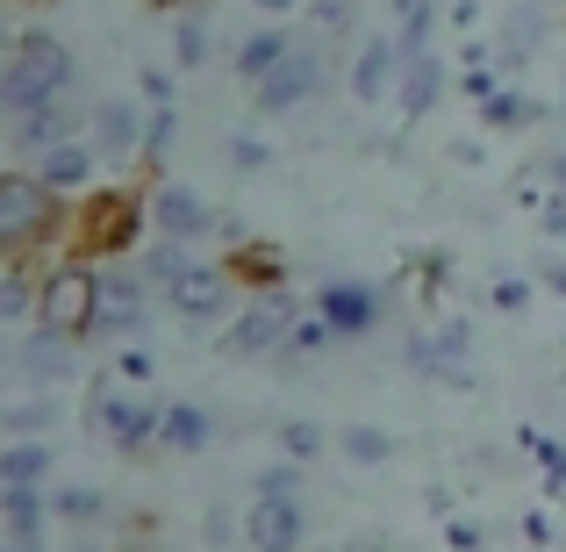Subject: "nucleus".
Segmentation results:
<instances>
[{
	"label": "nucleus",
	"mask_w": 566,
	"mask_h": 552,
	"mask_svg": "<svg viewBox=\"0 0 566 552\" xmlns=\"http://www.w3.org/2000/svg\"><path fill=\"white\" fill-rule=\"evenodd\" d=\"M72 86V51L57 37H14V58L0 65V108L36 115L43 101H65Z\"/></svg>",
	"instance_id": "1"
},
{
	"label": "nucleus",
	"mask_w": 566,
	"mask_h": 552,
	"mask_svg": "<svg viewBox=\"0 0 566 552\" xmlns=\"http://www.w3.org/2000/svg\"><path fill=\"white\" fill-rule=\"evenodd\" d=\"M86 424H94L123 459H144V452L158 445V424H166V409H158L144 387L101 381V387H94V402H86Z\"/></svg>",
	"instance_id": "2"
},
{
	"label": "nucleus",
	"mask_w": 566,
	"mask_h": 552,
	"mask_svg": "<svg viewBox=\"0 0 566 552\" xmlns=\"http://www.w3.org/2000/svg\"><path fill=\"white\" fill-rule=\"evenodd\" d=\"M57 237V194L29 173H0V259H29Z\"/></svg>",
	"instance_id": "3"
},
{
	"label": "nucleus",
	"mask_w": 566,
	"mask_h": 552,
	"mask_svg": "<svg viewBox=\"0 0 566 552\" xmlns=\"http://www.w3.org/2000/svg\"><path fill=\"white\" fill-rule=\"evenodd\" d=\"M94 316H101V273L80 259L51 265V273L36 280V323L57 337H94Z\"/></svg>",
	"instance_id": "4"
},
{
	"label": "nucleus",
	"mask_w": 566,
	"mask_h": 552,
	"mask_svg": "<svg viewBox=\"0 0 566 552\" xmlns=\"http://www.w3.org/2000/svg\"><path fill=\"white\" fill-rule=\"evenodd\" d=\"M144 230V208L129 201V194H94L80 216V251H94V259H123L129 244H137Z\"/></svg>",
	"instance_id": "5"
},
{
	"label": "nucleus",
	"mask_w": 566,
	"mask_h": 552,
	"mask_svg": "<svg viewBox=\"0 0 566 552\" xmlns=\"http://www.w3.org/2000/svg\"><path fill=\"white\" fill-rule=\"evenodd\" d=\"M287 331H294L287 302H280V294H265V302H251L244 316L230 323L222 352H230V360H265V352H280V345H287Z\"/></svg>",
	"instance_id": "6"
},
{
	"label": "nucleus",
	"mask_w": 566,
	"mask_h": 552,
	"mask_svg": "<svg viewBox=\"0 0 566 552\" xmlns=\"http://www.w3.org/2000/svg\"><path fill=\"white\" fill-rule=\"evenodd\" d=\"M144 309H151V280L144 273H101V316H94V337H129L144 331Z\"/></svg>",
	"instance_id": "7"
},
{
	"label": "nucleus",
	"mask_w": 566,
	"mask_h": 552,
	"mask_svg": "<svg viewBox=\"0 0 566 552\" xmlns=\"http://www.w3.org/2000/svg\"><path fill=\"white\" fill-rule=\"evenodd\" d=\"M151 230H158V237H172V244H193V237L216 230V216H208V201H201L193 187L158 180V187H151Z\"/></svg>",
	"instance_id": "8"
},
{
	"label": "nucleus",
	"mask_w": 566,
	"mask_h": 552,
	"mask_svg": "<svg viewBox=\"0 0 566 552\" xmlns=\"http://www.w3.org/2000/svg\"><path fill=\"white\" fill-rule=\"evenodd\" d=\"M316 316L331 323L337 337H366L380 323V288H366V280H331V288L316 294Z\"/></svg>",
	"instance_id": "9"
},
{
	"label": "nucleus",
	"mask_w": 566,
	"mask_h": 552,
	"mask_svg": "<svg viewBox=\"0 0 566 552\" xmlns=\"http://www.w3.org/2000/svg\"><path fill=\"white\" fill-rule=\"evenodd\" d=\"M86 129H94V152H108V158H129V152H144V137H151V108H137V101H101L94 115H86Z\"/></svg>",
	"instance_id": "10"
},
{
	"label": "nucleus",
	"mask_w": 566,
	"mask_h": 552,
	"mask_svg": "<svg viewBox=\"0 0 566 552\" xmlns=\"http://www.w3.org/2000/svg\"><path fill=\"white\" fill-rule=\"evenodd\" d=\"M230 288H237V280H230V265H208V259H193V265H187V280L166 294V302L180 309L187 323H216L222 309H230Z\"/></svg>",
	"instance_id": "11"
},
{
	"label": "nucleus",
	"mask_w": 566,
	"mask_h": 552,
	"mask_svg": "<svg viewBox=\"0 0 566 552\" xmlns=\"http://www.w3.org/2000/svg\"><path fill=\"white\" fill-rule=\"evenodd\" d=\"M467 352H473L467 323H444L438 337H409V366L430 373V381H444V387H467Z\"/></svg>",
	"instance_id": "12"
},
{
	"label": "nucleus",
	"mask_w": 566,
	"mask_h": 552,
	"mask_svg": "<svg viewBox=\"0 0 566 552\" xmlns=\"http://www.w3.org/2000/svg\"><path fill=\"white\" fill-rule=\"evenodd\" d=\"M244 539H251V552H302V539H308L302 502L259 496V502H251V517H244Z\"/></svg>",
	"instance_id": "13"
},
{
	"label": "nucleus",
	"mask_w": 566,
	"mask_h": 552,
	"mask_svg": "<svg viewBox=\"0 0 566 552\" xmlns=\"http://www.w3.org/2000/svg\"><path fill=\"white\" fill-rule=\"evenodd\" d=\"M316 86H323V58L316 51H287V58H280V72L259 86V108L265 115H287V108H302Z\"/></svg>",
	"instance_id": "14"
},
{
	"label": "nucleus",
	"mask_w": 566,
	"mask_h": 552,
	"mask_svg": "<svg viewBox=\"0 0 566 552\" xmlns=\"http://www.w3.org/2000/svg\"><path fill=\"white\" fill-rule=\"evenodd\" d=\"M438 94H444V58H438V51H416V58H401V86H395L401 115H409V123H423V115L438 108Z\"/></svg>",
	"instance_id": "15"
},
{
	"label": "nucleus",
	"mask_w": 566,
	"mask_h": 552,
	"mask_svg": "<svg viewBox=\"0 0 566 552\" xmlns=\"http://www.w3.org/2000/svg\"><path fill=\"white\" fill-rule=\"evenodd\" d=\"M395 80H401V43L395 37L359 43V58H352V94H359V101H387Z\"/></svg>",
	"instance_id": "16"
},
{
	"label": "nucleus",
	"mask_w": 566,
	"mask_h": 552,
	"mask_svg": "<svg viewBox=\"0 0 566 552\" xmlns=\"http://www.w3.org/2000/svg\"><path fill=\"white\" fill-rule=\"evenodd\" d=\"M72 129H80V115H72L65 101H43L36 115H14V144H22V152H57V144H80Z\"/></svg>",
	"instance_id": "17"
},
{
	"label": "nucleus",
	"mask_w": 566,
	"mask_h": 552,
	"mask_svg": "<svg viewBox=\"0 0 566 552\" xmlns=\"http://www.w3.org/2000/svg\"><path fill=\"white\" fill-rule=\"evenodd\" d=\"M0 517H8L14 545L43 552V517H51V496H43V488H0Z\"/></svg>",
	"instance_id": "18"
},
{
	"label": "nucleus",
	"mask_w": 566,
	"mask_h": 552,
	"mask_svg": "<svg viewBox=\"0 0 566 552\" xmlns=\"http://www.w3.org/2000/svg\"><path fill=\"white\" fill-rule=\"evenodd\" d=\"M545 43V8H531V0H516L510 22H502L495 37V65H531V51Z\"/></svg>",
	"instance_id": "19"
},
{
	"label": "nucleus",
	"mask_w": 566,
	"mask_h": 552,
	"mask_svg": "<svg viewBox=\"0 0 566 552\" xmlns=\"http://www.w3.org/2000/svg\"><path fill=\"white\" fill-rule=\"evenodd\" d=\"M36 180L51 194H86V180H94V144H57V152H43Z\"/></svg>",
	"instance_id": "20"
},
{
	"label": "nucleus",
	"mask_w": 566,
	"mask_h": 552,
	"mask_svg": "<svg viewBox=\"0 0 566 552\" xmlns=\"http://www.w3.org/2000/svg\"><path fill=\"white\" fill-rule=\"evenodd\" d=\"M80 366V337H57V331H36L22 345V373L29 381H65V373Z\"/></svg>",
	"instance_id": "21"
},
{
	"label": "nucleus",
	"mask_w": 566,
	"mask_h": 552,
	"mask_svg": "<svg viewBox=\"0 0 566 552\" xmlns=\"http://www.w3.org/2000/svg\"><path fill=\"white\" fill-rule=\"evenodd\" d=\"M287 51H294V43L280 37V29H259V37H244V43H237V80L259 94V86L280 72V58H287Z\"/></svg>",
	"instance_id": "22"
},
{
	"label": "nucleus",
	"mask_w": 566,
	"mask_h": 552,
	"mask_svg": "<svg viewBox=\"0 0 566 552\" xmlns=\"http://www.w3.org/2000/svg\"><path fill=\"white\" fill-rule=\"evenodd\" d=\"M208 430H216V424H208V409H201V402H172V409H166V424H158V445H166V452H201V445H208Z\"/></svg>",
	"instance_id": "23"
},
{
	"label": "nucleus",
	"mask_w": 566,
	"mask_h": 552,
	"mask_svg": "<svg viewBox=\"0 0 566 552\" xmlns=\"http://www.w3.org/2000/svg\"><path fill=\"white\" fill-rule=\"evenodd\" d=\"M43 473H51V452H43L36 438H22V445L0 452V488H43Z\"/></svg>",
	"instance_id": "24"
},
{
	"label": "nucleus",
	"mask_w": 566,
	"mask_h": 552,
	"mask_svg": "<svg viewBox=\"0 0 566 552\" xmlns=\"http://www.w3.org/2000/svg\"><path fill=\"white\" fill-rule=\"evenodd\" d=\"M230 280H244V288H259V294H280V251L273 244H237Z\"/></svg>",
	"instance_id": "25"
},
{
	"label": "nucleus",
	"mask_w": 566,
	"mask_h": 552,
	"mask_svg": "<svg viewBox=\"0 0 566 552\" xmlns=\"http://www.w3.org/2000/svg\"><path fill=\"white\" fill-rule=\"evenodd\" d=\"M187 265H193V251H187V244H172V237H158V244L144 251V280H151V288H166V294L187 280Z\"/></svg>",
	"instance_id": "26"
},
{
	"label": "nucleus",
	"mask_w": 566,
	"mask_h": 552,
	"mask_svg": "<svg viewBox=\"0 0 566 552\" xmlns=\"http://www.w3.org/2000/svg\"><path fill=\"white\" fill-rule=\"evenodd\" d=\"M51 517H65V524H101V517H108V496H101V488H57Z\"/></svg>",
	"instance_id": "27"
},
{
	"label": "nucleus",
	"mask_w": 566,
	"mask_h": 552,
	"mask_svg": "<svg viewBox=\"0 0 566 552\" xmlns=\"http://www.w3.org/2000/svg\"><path fill=\"white\" fill-rule=\"evenodd\" d=\"M337 445H345V459H359V467H380V459H395V438H387L380 424H352Z\"/></svg>",
	"instance_id": "28"
},
{
	"label": "nucleus",
	"mask_w": 566,
	"mask_h": 552,
	"mask_svg": "<svg viewBox=\"0 0 566 552\" xmlns=\"http://www.w3.org/2000/svg\"><path fill=\"white\" fill-rule=\"evenodd\" d=\"M337 345V331L323 316H294V331H287V352L294 360H316V352H331Z\"/></svg>",
	"instance_id": "29"
},
{
	"label": "nucleus",
	"mask_w": 566,
	"mask_h": 552,
	"mask_svg": "<svg viewBox=\"0 0 566 552\" xmlns=\"http://www.w3.org/2000/svg\"><path fill=\"white\" fill-rule=\"evenodd\" d=\"M524 123H538V101H524V94L502 86V94L488 101V129H524Z\"/></svg>",
	"instance_id": "30"
},
{
	"label": "nucleus",
	"mask_w": 566,
	"mask_h": 552,
	"mask_svg": "<svg viewBox=\"0 0 566 552\" xmlns=\"http://www.w3.org/2000/svg\"><path fill=\"white\" fill-rule=\"evenodd\" d=\"M280 452L302 467V459H316V452H323V430L308 424V416H294V424H280Z\"/></svg>",
	"instance_id": "31"
},
{
	"label": "nucleus",
	"mask_w": 566,
	"mask_h": 552,
	"mask_svg": "<svg viewBox=\"0 0 566 552\" xmlns=\"http://www.w3.org/2000/svg\"><path fill=\"white\" fill-rule=\"evenodd\" d=\"M259 496H273V502H302V467H294V459L265 467V473H259Z\"/></svg>",
	"instance_id": "32"
},
{
	"label": "nucleus",
	"mask_w": 566,
	"mask_h": 552,
	"mask_svg": "<svg viewBox=\"0 0 566 552\" xmlns=\"http://www.w3.org/2000/svg\"><path fill=\"white\" fill-rule=\"evenodd\" d=\"M172 58H180V65H201V58H208V29H201V14H180V29H172Z\"/></svg>",
	"instance_id": "33"
},
{
	"label": "nucleus",
	"mask_w": 566,
	"mask_h": 552,
	"mask_svg": "<svg viewBox=\"0 0 566 552\" xmlns=\"http://www.w3.org/2000/svg\"><path fill=\"white\" fill-rule=\"evenodd\" d=\"M29 309H36V288H29L22 273H8L0 280V323H14V316H29Z\"/></svg>",
	"instance_id": "34"
},
{
	"label": "nucleus",
	"mask_w": 566,
	"mask_h": 552,
	"mask_svg": "<svg viewBox=\"0 0 566 552\" xmlns=\"http://www.w3.org/2000/svg\"><path fill=\"white\" fill-rule=\"evenodd\" d=\"M524 445H531V452L545 459V473H553V488H559V481H566V445H553L545 430H524Z\"/></svg>",
	"instance_id": "35"
},
{
	"label": "nucleus",
	"mask_w": 566,
	"mask_h": 552,
	"mask_svg": "<svg viewBox=\"0 0 566 552\" xmlns=\"http://www.w3.org/2000/svg\"><path fill=\"white\" fill-rule=\"evenodd\" d=\"M0 424L8 430H43L51 424V402H14V409H0Z\"/></svg>",
	"instance_id": "36"
},
{
	"label": "nucleus",
	"mask_w": 566,
	"mask_h": 552,
	"mask_svg": "<svg viewBox=\"0 0 566 552\" xmlns=\"http://www.w3.org/2000/svg\"><path fill=\"white\" fill-rule=\"evenodd\" d=\"M108 381H123V387H144V381H151V352H137V345H129L123 360H115V373H108Z\"/></svg>",
	"instance_id": "37"
},
{
	"label": "nucleus",
	"mask_w": 566,
	"mask_h": 552,
	"mask_svg": "<svg viewBox=\"0 0 566 552\" xmlns=\"http://www.w3.org/2000/svg\"><path fill=\"white\" fill-rule=\"evenodd\" d=\"M172 129H180V115H172V108H151V137H144V152H151V158H166Z\"/></svg>",
	"instance_id": "38"
},
{
	"label": "nucleus",
	"mask_w": 566,
	"mask_h": 552,
	"mask_svg": "<svg viewBox=\"0 0 566 552\" xmlns=\"http://www.w3.org/2000/svg\"><path fill=\"white\" fill-rule=\"evenodd\" d=\"M265 158H273V152H265L259 137H237V144H230V166H244V173H259Z\"/></svg>",
	"instance_id": "39"
},
{
	"label": "nucleus",
	"mask_w": 566,
	"mask_h": 552,
	"mask_svg": "<svg viewBox=\"0 0 566 552\" xmlns=\"http://www.w3.org/2000/svg\"><path fill=\"white\" fill-rule=\"evenodd\" d=\"M524 302H531V280L502 273V280H495V309H524Z\"/></svg>",
	"instance_id": "40"
},
{
	"label": "nucleus",
	"mask_w": 566,
	"mask_h": 552,
	"mask_svg": "<svg viewBox=\"0 0 566 552\" xmlns=\"http://www.w3.org/2000/svg\"><path fill=\"white\" fill-rule=\"evenodd\" d=\"M467 94H473V101H495V94H502L495 72H488V65H467Z\"/></svg>",
	"instance_id": "41"
},
{
	"label": "nucleus",
	"mask_w": 566,
	"mask_h": 552,
	"mask_svg": "<svg viewBox=\"0 0 566 552\" xmlns=\"http://www.w3.org/2000/svg\"><path fill=\"white\" fill-rule=\"evenodd\" d=\"M144 94H151L158 108H172V80H166V72H144Z\"/></svg>",
	"instance_id": "42"
},
{
	"label": "nucleus",
	"mask_w": 566,
	"mask_h": 552,
	"mask_svg": "<svg viewBox=\"0 0 566 552\" xmlns=\"http://www.w3.org/2000/svg\"><path fill=\"white\" fill-rule=\"evenodd\" d=\"M345 14H352L345 0H316V22H323V29H345Z\"/></svg>",
	"instance_id": "43"
},
{
	"label": "nucleus",
	"mask_w": 566,
	"mask_h": 552,
	"mask_svg": "<svg viewBox=\"0 0 566 552\" xmlns=\"http://www.w3.org/2000/svg\"><path fill=\"white\" fill-rule=\"evenodd\" d=\"M545 230L566 237V194H553V201H545Z\"/></svg>",
	"instance_id": "44"
},
{
	"label": "nucleus",
	"mask_w": 566,
	"mask_h": 552,
	"mask_svg": "<svg viewBox=\"0 0 566 552\" xmlns=\"http://www.w3.org/2000/svg\"><path fill=\"white\" fill-rule=\"evenodd\" d=\"M444 539H452L459 552H481V531H473V524H452V531H444Z\"/></svg>",
	"instance_id": "45"
},
{
	"label": "nucleus",
	"mask_w": 566,
	"mask_h": 552,
	"mask_svg": "<svg viewBox=\"0 0 566 552\" xmlns=\"http://www.w3.org/2000/svg\"><path fill=\"white\" fill-rule=\"evenodd\" d=\"M545 173H553V187L566 194V152H559V158H553V166H545Z\"/></svg>",
	"instance_id": "46"
},
{
	"label": "nucleus",
	"mask_w": 566,
	"mask_h": 552,
	"mask_svg": "<svg viewBox=\"0 0 566 552\" xmlns=\"http://www.w3.org/2000/svg\"><path fill=\"white\" fill-rule=\"evenodd\" d=\"M259 8H265V14H287V8H294V0H259Z\"/></svg>",
	"instance_id": "47"
},
{
	"label": "nucleus",
	"mask_w": 566,
	"mask_h": 552,
	"mask_svg": "<svg viewBox=\"0 0 566 552\" xmlns=\"http://www.w3.org/2000/svg\"><path fill=\"white\" fill-rule=\"evenodd\" d=\"M0 58H14V43H8V29H0Z\"/></svg>",
	"instance_id": "48"
},
{
	"label": "nucleus",
	"mask_w": 566,
	"mask_h": 552,
	"mask_svg": "<svg viewBox=\"0 0 566 552\" xmlns=\"http://www.w3.org/2000/svg\"><path fill=\"white\" fill-rule=\"evenodd\" d=\"M0 552H36V545H14V539H8V545H0Z\"/></svg>",
	"instance_id": "49"
},
{
	"label": "nucleus",
	"mask_w": 566,
	"mask_h": 552,
	"mask_svg": "<svg viewBox=\"0 0 566 552\" xmlns=\"http://www.w3.org/2000/svg\"><path fill=\"white\" fill-rule=\"evenodd\" d=\"M345 552H380V545H345Z\"/></svg>",
	"instance_id": "50"
},
{
	"label": "nucleus",
	"mask_w": 566,
	"mask_h": 552,
	"mask_svg": "<svg viewBox=\"0 0 566 552\" xmlns=\"http://www.w3.org/2000/svg\"><path fill=\"white\" fill-rule=\"evenodd\" d=\"M14 8H43V0H14Z\"/></svg>",
	"instance_id": "51"
},
{
	"label": "nucleus",
	"mask_w": 566,
	"mask_h": 552,
	"mask_svg": "<svg viewBox=\"0 0 566 552\" xmlns=\"http://www.w3.org/2000/svg\"><path fill=\"white\" fill-rule=\"evenodd\" d=\"M72 552H101V545H72Z\"/></svg>",
	"instance_id": "52"
}]
</instances>
